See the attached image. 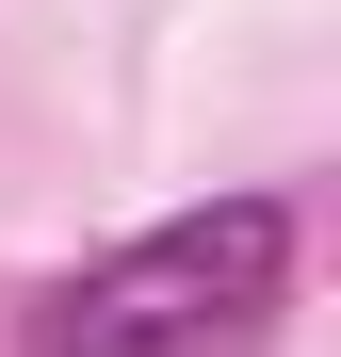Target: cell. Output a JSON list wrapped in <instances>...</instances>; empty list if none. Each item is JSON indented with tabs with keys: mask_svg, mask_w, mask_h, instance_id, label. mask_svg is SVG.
I'll use <instances>...</instances> for the list:
<instances>
[{
	"mask_svg": "<svg viewBox=\"0 0 341 357\" xmlns=\"http://www.w3.org/2000/svg\"><path fill=\"white\" fill-rule=\"evenodd\" d=\"M293 195L276 178H244V195L211 211H162L130 227V244H98L82 276H49L17 309V357H227L276 325V292H293Z\"/></svg>",
	"mask_w": 341,
	"mask_h": 357,
	"instance_id": "1",
	"label": "cell"
}]
</instances>
